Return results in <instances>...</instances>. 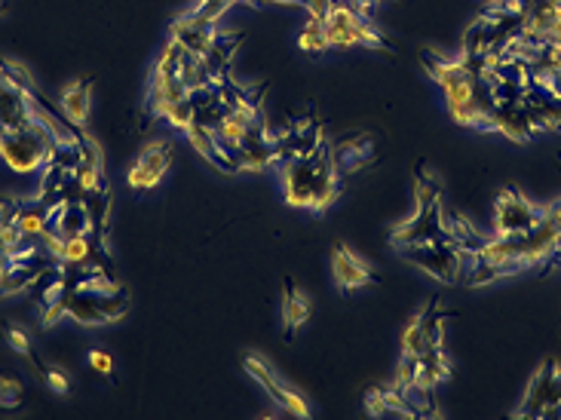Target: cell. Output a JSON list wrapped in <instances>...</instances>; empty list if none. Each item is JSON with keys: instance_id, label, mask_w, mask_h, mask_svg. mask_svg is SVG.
I'll list each match as a JSON object with an SVG mask.
<instances>
[{"instance_id": "25", "label": "cell", "mask_w": 561, "mask_h": 420, "mask_svg": "<svg viewBox=\"0 0 561 420\" xmlns=\"http://www.w3.org/2000/svg\"><path fill=\"white\" fill-rule=\"evenodd\" d=\"M283 316H286V338H295V332L310 319V298L292 283H286V304H283Z\"/></svg>"}, {"instance_id": "23", "label": "cell", "mask_w": 561, "mask_h": 420, "mask_svg": "<svg viewBox=\"0 0 561 420\" xmlns=\"http://www.w3.org/2000/svg\"><path fill=\"white\" fill-rule=\"evenodd\" d=\"M68 316L77 319L80 325H89V329H96V325H108V316L102 313L96 295L80 292V289H74L71 298H68Z\"/></svg>"}, {"instance_id": "30", "label": "cell", "mask_w": 561, "mask_h": 420, "mask_svg": "<svg viewBox=\"0 0 561 420\" xmlns=\"http://www.w3.org/2000/svg\"><path fill=\"white\" fill-rule=\"evenodd\" d=\"M80 200H83V206H86V212L92 218V227L102 230L105 218H108V209H111V191L102 184V188H96V191H86Z\"/></svg>"}, {"instance_id": "4", "label": "cell", "mask_w": 561, "mask_h": 420, "mask_svg": "<svg viewBox=\"0 0 561 420\" xmlns=\"http://www.w3.org/2000/svg\"><path fill=\"white\" fill-rule=\"evenodd\" d=\"M399 252L408 264L430 273L439 283H457L463 273V252L451 240H430V243L405 246Z\"/></svg>"}, {"instance_id": "19", "label": "cell", "mask_w": 561, "mask_h": 420, "mask_svg": "<svg viewBox=\"0 0 561 420\" xmlns=\"http://www.w3.org/2000/svg\"><path fill=\"white\" fill-rule=\"evenodd\" d=\"M184 135H187V142H191V148H194L203 160H209L212 166H218L221 172H240L237 163H233V160L218 148L212 129H206V126H200V123H191V126L184 129Z\"/></svg>"}, {"instance_id": "24", "label": "cell", "mask_w": 561, "mask_h": 420, "mask_svg": "<svg viewBox=\"0 0 561 420\" xmlns=\"http://www.w3.org/2000/svg\"><path fill=\"white\" fill-rule=\"evenodd\" d=\"M408 402V411L411 417H420V420H427V417H439V402H436V393L433 387H424V384H396Z\"/></svg>"}, {"instance_id": "29", "label": "cell", "mask_w": 561, "mask_h": 420, "mask_svg": "<svg viewBox=\"0 0 561 420\" xmlns=\"http://www.w3.org/2000/svg\"><path fill=\"white\" fill-rule=\"evenodd\" d=\"M442 203V184L433 172L420 169L417 184H414V209L417 206H439Z\"/></svg>"}, {"instance_id": "42", "label": "cell", "mask_w": 561, "mask_h": 420, "mask_svg": "<svg viewBox=\"0 0 561 420\" xmlns=\"http://www.w3.org/2000/svg\"><path fill=\"white\" fill-rule=\"evenodd\" d=\"M233 4H264V0H233Z\"/></svg>"}, {"instance_id": "28", "label": "cell", "mask_w": 561, "mask_h": 420, "mask_svg": "<svg viewBox=\"0 0 561 420\" xmlns=\"http://www.w3.org/2000/svg\"><path fill=\"white\" fill-rule=\"evenodd\" d=\"M298 46L304 53H325L329 50V31H325V19H316V16H310L307 19V25L301 28V37H298Z\"/></svg>"}, {"instance_id": "38", "label": "cell", "mask_w": 561, "mask_h": 420, "mask_svg": "<svg viewBox=\"0 0 561 420\" xmlns=\"http://www.w3.org/2000/svg\"><path fill=\"white\" fill-rule=\"evenodd\" d=\"M301 7L310 16H316V19H325V16H329V10L335 7V0H301Z\"/></svg>"}, {"instance_id": "13", "label": "cell", "mask_w": 561, "mask_h": 420, "mask_svg": "<svg viewBox=\"0 0 561 420\" xmlns=\"http://www.w3.org/2000/svg\"><path fill=\"white\" fill-rule=\"evenodd\" d=\"M246 371H249V375L270 393V399L279 405V408H283V411H289L292 417H310V405L295 393V390H289V387H283V384H276V378L270 375V368L261 362V359H255V356H249L246 359Z\"/></svg>"}, {"instance_id": "18", "label": "cell", "mask_w": 561, "mask_h": 420, "mask_svg": "<svg viewBox=\"0 0 561 420\" xmlns=\"http://www.w3.org/2000/svg\"><path fill=\"white\" fill-rule=\"evenodd\" d=\"M50 227L59 233V237H74V233H92V218L83 206V200H65L59 206H53V221Z\"/></svg>"}, {"instance_id": "36", "label": "cell", "mask_w": 561, "mask_h": 420, "mask_svg": "<svg viewBox=\"0 0 561 420\" xmlns=\"http://www.w3.org/2000/svg\"><path fill=\"white\" fill-rule=\"evenodd\" d=\"M7 344H10L16 353H22V356L31 353V341H28V335H25L22 329H16V325H10V329H7Z\"/></svg>"}, {"instance_id": "27", "label": "cell", "mask_w": 561, "mask_h": 420, "mask_svg": "<svg viewBox=\"0 0 561 420\" xmlns=\"http://www.w3.org/2000/svg\"><path fill=\"white\" fill-rule=\"evenodd\" d=\"M59 261L62 264H89V261H96V246H92L89 233H74V237H65Z\"/></svg>"}, {"instance_id": "32", "label": "cell", "mask_w": 561, "mask_h": 420, "mask_svg": "<svg viewBox=\"0 0 561 420\" xmlns=\"http://www.w3.org/2000/svg\"><path fill=\"white\" fill-rule=\"evenodd\" d=\"M194 117H197V108H194V102H191V96H187V99H181V102H175L169 111H166V123L172 126V129H187V126H191L194 123Z\"/></svg>"}, {"instance_id": "8", "label": "cell", "mask_w": 561, "mask_h": 420, "mask_svg": "<svg viewBox=\"0 0 561 420\" xmlns=\"http://www.w3.org/2000/svg\"><path fill=\"white\" fill-rule=\"evenodd\" d=\"M172 145L169 142H151L142 154H138L135 166L129 169L126 181L132 191H151L166 178L169 166H172Z\"/></svg>"}, {"instance_id": "17", "label": "cell", "mask_w": 561, "mask_h": 420, "mask_svg": "<svg viewBox=\"0 0 561 420\" xmlns=\"http://www.w3.org/2000/svg\"><path fill=\"white\" fill-rule=\"evenodd\" d=\"M332 270H335V283L344 295H353L362 286L374 283V273L347 249V246H335V258H332Z\"/></svg>"}, {"instance_id": "35", "label": "cell", "mask_w": 561, "mask_h": 420, "mask_svg": "<svg viewBox=\"0 0 561 420\" xmlns=\"http://www.w3.org/2000/svg\"><path fill=\"white\" fill-rule=\"evenodd\" d=\"M43 378H46V384H50L53 393H59V396H68V393H71V381H68V375H65L62 368L43 365Z\"/></svg>"}, {"instance_id": "15", "label": "cell", "mask_w": 561, "mask_h": 420, "mask_svg": "<svg viewBox=\"0 0 561 420\" xmlns=\"http://www.w3.org/2000/svg\"><path fill=\"white\" fill-rule=\"evenodd\" d=\"M191 96V89L184 86L181 74H166V71H157L154 68V77H151V89H148V111L151 117H166V111Z\"/></svg>"}, {"instance_id": "3", "label": "cell", "mask_w": 561, "mask_h": 420, "mask_svg": "<svg viewBox=\"0 0 561 420\" xmlns=\"http://www.w3.org/2000/svg\"><path fill=\"white\" fill-rule=\"evenodd\" d=\"M519 420H549L561 417V362L546 359L528 384L522 408L516 411Z\"/></svg>"}, {"instance_id": "1", "label": "cell", "mask_w": 561, "mask_h": 420, "mask_svg": "<svg viewBox=\"0 0 561 420\" xmlns=\"http://www.w3.org/2000/svg\"><path fill=\"white\" fill-rule=\"evenodd\" d=\"M53 145V135L40 120H31L28 126L10 129L4 145H0V160H4L13 172L28 175L43 169L46 163V151Z\"/></svg>"}, {"instance_id": "41", "label": "cell", "mask_w": 561, "mask_h": 420, "mask_svg": "<svg viewBox=\"0 0 561 420\" xmlns=\"http://www.w3.org/2000/svg\"><path fill=\"white\" fill-rule=\"evenodd\" d=\"M7 132H10V129L4 126V120H0V145H4V138H7Z\"/></svg>"}, {"instance_id": "31", "label": "cell", "mask_w": 561, "mask_h": 420, "mask_svg": "<svg viewBox=\"0 0 561 420\" xmlns=\"http://www.w3.org/2000/svg\"><path fill=\"white\" fill-rule=\"evenodd\" d=\"M96 301H99L102 313L108 316V322L123 319L129 313V295H126V289H117V292H108V295H96Z\"/></svg>"}, {"instance_id": "6", "label": "cell", "mask_w": 561, "mask_h": 420, "mask_svg": "<svg viewBox=\"0 0 561 420\" xmlns=\"http://www.w3.org/2000/svg\"><path fill=\"white\" fill-rule=\"evenodd\" d=\"M543 221V212L534 209L519 191L506 188L494 203V230L497 237H519V233L534 230Z\"/></svg>"}, {"instance_id": "45", "label": "cell", "mask_w": 561, "mask_h": 420, "mask_svg": "<svg viewBox=\"0 0 561 420\" xmlns=\"http://www.w3.org/2000/svg\"><path fill=\"white\" fill-rule=\"evenodd\" d=\"M558 255H561V252H558Z\"/></svg>"}, {"instance_id": "12", "label": "cell", "mask_w": 561, "mask_h": 420, "mask_svg": "<svg viewBox=\"0 0 561 420\" xmlns=\"http://www.w3.org/2000/svg\"><path fill=\"white\" fill-rule=\"evenodd\" d=\"M332 163L341 178H350L374 163V142L368 135H347L332 145Z\"/></svg>"}, {"instance_id": "14", "label": "cell", "mask_w": 561, "mask_h": 420, "mask_svg": "<svg viewBox=\"0 0 561 420\" xmlns=\"http://www.w3.org/2000/svg\"><path fill=\"white\" fill-rule=\"evenodd\" d=\"M341 194V175L335 172L332 163V145L319 148V160H316V178H313V200H310V212H325Z\"/></svg>"}, {"instance_id": "16", "label": "cell", "mask_w": 561, "mask_h": 420, "mask_svg": "<svg viewBox=\"0 0 561 420\" xmlns=\"http://www.w3.org/2000/svg\"><path fill=\"white\" fill-rule=\"evenodd\" d=\"M215 37H218V31H215V25H206V22H200L194 13H187L184 19H178V22H172V40H178L187 53H194V56H206L209 50H212V43H215Z\"/></svg>"}, {"instance_id": "22", "label": "cell", "mask_w": 561, "mask_h": 420, "mask_svg": "<svg viewBox=\"0 0 561 420\" xmlns=\"http://www.w3.org/2000/svg\"><path fill=\"white\" fill-rule=\"evenodd\" d=\"M62 114L74 123V126H83L86 117H89V108H92V89H89V80H74L62 89Z\"/></svg>"}, {"instance_id": "9", "label": "cell", "mask_w": 561, "mask_h": 420, "mask_svg": "<svg viewBox=\"0 0 561 420\" xmlns=\"http://www.w3.org/2000/svg\"><path fill=\"white\" fill-rule=\"evenodd\" d=\"M316 160L319 151L310 157H292L283 160V197L295 209H310L313 200V178H316Z\"/></svg>"}, {"instance_id": "21", "label": "cell", "mask_w": 561, "mask_h": 420, "mask_svg": "<svg viewBox=\"0 0 561 420\" xmlns=\"http://www.w3.org/2000/svg\"><path fill=\"white\" fill-rule=\"evenodd\" d=\"M243 43V34H218L215 43H212V50L200 59L206 74L212 80H221L227 74V65L233 62V53H237V46Z\"/></svg>"}, {"instance_id": "11", "label": "cell", "mask_w": 561, "mask_h": 420, "mask_svg": "<svg viewBox=\"0 0 561 420\" xmlns=\"http://www.w3.org/2000/svg\"><path fill=\"white\" fill-rule=\"evenodd\" d=\"M273 163H279V148H276V135H270L264 129V123H258L237 151V166L246 172H264Z\"/></svg>"}, {"instance_id": "39", "label": "cell", "mask_w": 561, "mask_h": 420, "mask_svg": "<svg viewBox=\"0 0 561 420\" xmlns=\"http://www.w3.org/2000/svg\"><path fill=\"white\" fill-rule=\"evenodd\" d=\"M378 4H381V0H353V7H356V10H362V13H365V10H374Z\"/></svg>"}, {"instance_id": "40", "label": "cell", "mask_w": 561, "mask_h": 420, "mask_svg": "<svg viewBox=\"0 0 561 420\" xmlns=\"http://www.w3.org/2000/svg\"><path fill=\"white\" fill-rule=\"evenodd\" d=\"M264 4H289V7H301V0H264Z\"/></svg>"}, {"instance_id": "44", "label": "cell", "mask_w": 561, "mask_h": 420, "mask_svg": "<svg viewBox=\"0 0 561 420\" xmlns=\"http://www.w3.org/2000/svg\"><path fill=\"white\" fill-rule=\"evenodd\" d=\"M0 7H4V0H0Z\"/></svg>"}, {"instance_id": "34", "label": "cell", "mask_w": 561, "mask_h": 420, "mask_svg": "<svg viewBox=\"0 0 561 420\" xmlns=\"http://www.w3.org/2000/svg\"><path fill=\"white\" fill-rule=\"evenodd\" d=\"M22 399H25L22 384L13 381V378H4V375H0V408H19Z\"/></svg>"}, {"instance_id": "7", "label": "cell", "mask_w": 561, "mask_h": 420, "mask_svg": "<svg viewBox=\"0 0 561 420\" xmlns=\"http://www.w3.org/2000/svg\"><path fill=\"white\" fill-rule=\"evenodd\" d=\"M430 240H448L445 224H442V203L439 206H417L414 215L405 224H396L390 233L393 249L430 243Z\"/></svg>"}, {"instance_id": "43", "label": "cell", "mask_w": 561, "mask_h": 420, "mask_svg": "<svg viewBox=\"0 0 561 420\" xmlns=\"http://www.w3.org/2000/svg\"><path fill=\"white\" fill-rule=\"evenodd\" d=\"M552 212H555V218H558V221H561V203H558V206H555V209H552Z\"/></svg>"}, {"instance_id": "26", "label": "cell", "mask_w": 561, "mask_h": 420, "mask_svg": "<svg viewBox=\"0 0 561 420\" xmlns=\"http://www.w3.org/2000/svg\"><path fill=\"white\" fill-rule=\"evenodd\" d=\"M50 221H53V206H46L43 200H31L19 206V215H16V224L22 227L25 237H40V233L50 227Z\"/></svg>"}, {"instance_id": "2", "label": "cell", "mask_w": 561, "mask_h": 420, "mask_svg": "<svg viewBox=\"0 0 561 420\" xmlns=\"http://www.w3.org/2000/svg\"><path fill=\"white\" fill-rule=\"evenodd\" d=\"M325 31H329V43L332 46H368V50H393V43L374 31L362 10H356L353 4H335L325 16Z\"/></svg>"}, {"instance_id": "5", "label": "cell", "mask_w": 561, "mask_h": 420, "mask_svg": "<svg viewBox=\"0 0 561 420\" xmlns=\"http://www.w3.org/2000/svg\"><path fill=\"white\" fill-rule=\"evenodd\" d=\"M448 316H451L448 310H439V298L420 310L402 335V356H420L433 347H442V338H445L442 325Z\"/></svg>"}, {"instance_id": "37", "label": "cell", "mask_w": 561, "mask_h": 420, "mask_svg": "<svg viewBox=\"0 0 561 420\" xmlns=\"http://www.w3.org/2000/svg\"><path fill=\"white\" fill-rule=\"evenodd\" d=\"M89 365L96 368L99 375H111V371H114V359L105 350H89Z\"/></svg>"}, {"instance_id": "10", "label": "cell", "mask_w": 561, "mask_h": 420, "mask_svg": "<svg viewBox=\"0 0 561 420\" xmlns=\"http://www.w3.org/2000/svg\"><path fill=\"white\" fill-rule=\"evenodd\" d=\"M488 129L506 135L509 142H519V145L531 142L534 132H537V126H534V120H531L525 102H503V105H494L491 114H488Z\"/></svg>"}, {"instance_id": "20", "label": "cell", "mask_w": 561, "mask_h": 420, "mask_svg": "<svg viewBox=\"0 0 561 420\" xmlns=\"http://www.w3.org/2000/svg\"><path fill=\"white\" fill-rule=\"evenodd\" d=\"M411 359H414V378H411L414 384H424V387L436 390L451 375V362L442 347H433V350L411 356Z\"/></svg>"}, {"instance_id": "33", "label": "cell", "mask_w": 561, "mask_h": 420, "mask_svg": "<svg viewBox=\"0 0 561 420\" xmlns=\"http://www.w3.org/2000/svg\"><path fill=\"white\" fill-rule=\"evenodd\" d=\"M233 7V0H197V7H194V16L206 25H218L221 16Z\"/></svg>"}]
</instances>
